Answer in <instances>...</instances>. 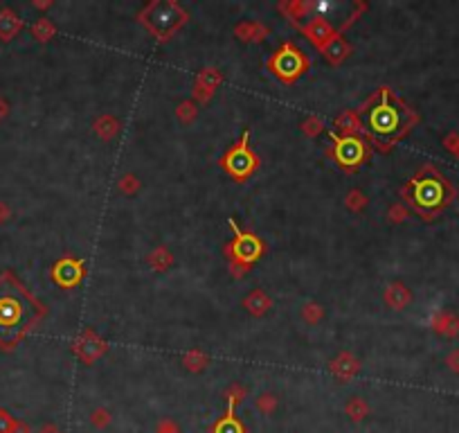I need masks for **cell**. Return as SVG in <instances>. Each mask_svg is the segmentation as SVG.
<instances>
[{
  "label": "cell",
  "instance_id": "6da1fadb",
  "mask_svg": "<svg viewBox=\"0 0 459 433\" xmlns=\"http://www.w3.org/2000/svg\"><path fill=\"white\" fill-rule=\"evenodd\" d=\"M41 314V305L18 285L16 278L9 274L0 278V346H16L36 325Z\"/></svg>",
  "mask_w": 459,
  "mask_h": 433
},
{
  "label": "cell",
  "instance_id": "7a4b0ae2",
  "mask_svg": "<svg viewBox=\"0 0 459 433\" xmlns=\"http://www.w3.org/2000/svg\"><path fill=\"white\" fill-rule=\"evenodd\" d=\"M360 120L374 143L387 147L396 143L412 127L414 115L410 108L390 93V88H381L379 99L376 102L372 99L370 104L363 106Z\"/></svg>",
  "mask_w": 459,
  "mask_h": 433
},
{
  "label": "cell",
  "instance_id": "3957f363",
  "mask_svg": "<svg viewBox=\"0 0 459 433\" xmlns=\"http://www.w3.org/2000/svg\"><path fill=\"white\" fill-rule=\"evenodd\" d=\"M405 194L410 197L412 206L423 215H432L448 204V183L437 174L432 167H425L421 174H416L405 187Z\"/></svg>",
  "mask_w": 459,
  "mask_h": 433
},
{
  "label": "cell",
  "instance_id": "277c9868",
  "mask_svg": "<svg viewBox=\"0 0 459 433\" xmlns=\"http://www.w3.org/2000/svg\"><path fill=\"white\" fill-rule=\"evenodd\" d=\"M142 23L149 27V32L158 38H169L176 29L187 21V14L182 12V7L171 0H158L151 3L145 12H142Z\"/></svg>",
  "mask_w": 459,
  "mask_h": 433
},
{
  "label": "cell",
  "instance_id": "5b68a950",
  "mask_svg": "<svg viewBox=\"0 0 459 433\" xmlns=\"http://www.w3.org/2000/svg\"><path fill=\"white\" fill-rule=\"evenodd\" d=\"M230 226L234 230V241L228 246V255H232V269L234 276H241L243 271L250 269L254 260H259L263 253V244L259 237H254L252 233H243L239 230L237 221L230 219Z\"/></svg>",
  "mask_w": 459,
  "mask_h": 433
},
{
  "label": "cell",
  "instance_id": "8992f818",
  "mask_svg": "<svg viewBox=\"0 0 459 433\" xmlns=\"http://www.w3.org/2000/svg\"><path fill=\"white\" fill-rule=\"evenodd\" d=\"M268 68L282 79V82L291 84L309 68V62H306V57L293 43H284L277 52L270 57Z\"/></svg>",
  "mask_w": 459,
  "mask_h": 433
},
{
  "label": "cell",
  "instance_id": "52a82bcc",
  "mask_svg": "<svg viewBox=\"0 0 459 433\" xmlns=\"http://www.w3.org/2000/svg\"><path fill=\"white\" fill-rule=\"evenodd\" d=\"M248 140H250V131H246L239 143L230 149L226 158H223V167H226L237 180L248 178L254 169H257V163H259L257 156H254L252 149L248 147Z\"/></svg>",
  "mask_w": 459,
  "mask_h": 433
},
{
  "label": "cell",
  "instance_id": "ba28073f",
  "mask_svg": "<svg viewBox=\"0 0 459 433\" xmlns=\"http://www.w3.org/2000/svg\"><path fill=\"white\" fill-rule=\"evenodd\" d=\"M333 143H335V149H333V156H335V163L347 167V169H354L358 167L363 160L367 158V147L360 138L356 136H344V138H338L333 134Z\"/></svg>",
  "mask_w": 459,
  "mask_h": 433
},
{
  "label": "cell",
  "instance_id": "9c48e42d",
  "mask_svg": "<svg viewBox=\"0 0 459 433\" xmlns=\"http://www.w3.org/2000/svg\"><path fill=\"white\" fill-rule=\"evenodd\" d=\"M52 276L57 280V285L61 287H75L84 278V262L81 260H73V257H64L54 264Z\"/></svg>",
  "mask_w": 459,
  "mask_h": 433
},
{
  "label": "cell",
  "instance_id": "30bf717a",
  "mask_svg": "<svg viewBox=\"0 0 459 433\" xmlns=\"http://www.w3.org/2000/svg\"><path fill=\"white\" fill-rule=\"evenodd\" d=\"M75 352L84 364H93L95 359H99L106 352V343L99 336H95L93 332H86V334H81L77 339Z\"/></svg>",
  "mask_w": 459,
  "mask_h": 433
},
{
  "label": "cell",
  "instance_id": "8fae6325",
  "mask_svg": "<svg viewBox=\"0 0 459 433\" xmlns=\"http://www.w3.org/2000/svg\"><path fill=\"white\" fill-rule=\"evenodd\" d=\"M304 29V34L311 38V41L318 45V48H322L329 38H333L335 36V32H333V27L324 21V18H313V21L309 23V25H304L302 27Z\"/></svg>",
  "mask_w": 459,
  "mask_h": 433
},
{
  "label": "cell",
  "instance_id": "7c38bea8",
  "mask_svg": "<svg viewBox=\"0 0 459 433\" xmlns=\"http://www.w3.org/2000/svg\"><path fill=\"white\" fill-rule=\"evenodd\" d=\"M322 52L331 64H340L342 59L349 55V45L344 43V38L340 34H335L333 38H329V41L322 45Z\"/></svg>",
  "mask_w": 459,
  "mask_h": 433
},
{
  "label": "cell",
  "instance_id": "4fadbf2b",
  "mask_svg": "<svg viewBox=\"0 0 459 433\" xmlns=\"http://www.w3.org/2000/svg\"><path fill=\"white\" fill-rule=\"evenodd\" d=\"M331 372L335 377H340L342 381H349L356 372H358V361H356L351 355H340L331 364Z\"/></svg>",
  "mask_w": 459,
  "mask_h": 433
},
{
  "label": "cell",
  "instance_id": "5bb4252c",
  "mask_svg": "<svg viewBox=\"0 0 459 433\" xmlns=\"http://www.w3.org/2000/svg\"><path fill=\"white\" fill-rule=\"evenodd\" d=\"M410 291H407L401 282H396V285H390L387 287V291H385V300H387V305L390 307H394V309H403L407 303H410Z\"/></svg>",
  "mask_w": 459,
  "mask_h": 433
},
{
  "label": "cell",
  "instance_id": "9a60e30c",
  "mask_svg": "<svg viewBox=\"0 0 459 433\" xmlns=\"http://www.w3.org/2000/svg\"><path fill=\"white\" fill-rule=\"evenodd\" d=\"M248 307V311H252L254 316H261V314H266L268 311V307H270V298L263 294L261 289H257V291H252V294L246 298V303H243Z\"/></svg>",
  "mask_w": 459,
  "mask_h": 433
},
{
  "label": "cell",
  "instance_id": "2e32d148",
  "mask_svg": "<svg viewBox=\"0 0 459 433\" xmlns=\"http://www.w3.org/2000/svg\"><path fill=\"white\" fill-rule=\"evenodd\" d=\"M212 433H243V425L234 416V409H228L226 416L212 427Z\"/></svg>",
  "mask_w": 459,
  "mask_h": 433
},
{
  "label": "cell",
  "instance_id": "e0dca14e",
  "mask_svg": "<svg viewBox=\"0 0 459 433\" xmlns=\"http://www.w3.org/2000/svg\"><path fill=\"white\" fill-rule=\"evenodd\" d=\"M18 27H20V21L12 12H3V14H0V36H3V38H9L14 32H18Z\"/></svg>",
  "mask_w": 459,
  "mask_h": 433
},
{
  "label": "cell",
  "instance_id": "ac0fdd59",
  "mask_svg": "<svg viewBox=\"0 0 459 433\" xmlns=\"http://www.w3.org/2000/svg\"><path fill=\"white\" fill-rule=\"evenodd\" d=\"M149 264L156 271H165L171 264V255L167 253V248H156L149 257Z\"/></svg>",
  "mask_w": 459,
  "mask_h": 433
},
{
  "label": "cell",
  "instance_id": "d6986e66",
  "mask_svg": "<svg viewBox=\"0 0 459 433\" xmlns=\"http://www.w3.org/2000/svg\"><path fill=\"white\" fill-rule=\"evenodd\" d=\"M115 131H117V120H113V118H99L97 120V134L104 138V140H108V138H113L115 136Z\"/></svg>",
  "mask_w": 459,
  "mask_h": 433
},
{
  "label": "cell",
  "instance_id": "ffe728a7",
  "mask_svg": "<svg viewBox=\"0 0 459 433\" xmlns=\"http://www.w3.org/2000/svg\"><path fill=\"white\" fill-rule=\"evenodd\" d=\"M347 413H349V418L351 420H363L367 413H370V409H367V404H365V399H360V397H354L349 404H347Z\"/></svg>",
  "mask_w": 459,
  "mask_h": 433
},
{
  "label": "cell",
  "instance_id": "44dd1931",
  "mask_svg": "<svg viewBox=\"0 0 459 433\" xmlns=\"http://www.w3.org/2000/svg\"><path fill=\"white\" fill-rule=\"evenodd\" d=\"M237 34L241 38H261L263 34H268V29H263V27L254 25V23H243V25L237 27Z\"/></svg>",
  "mask_w": 459,
  "mask_h": 433
},
{
  "label": "cell",
  "instance_id": "7402d4cb",
  "mask_svg": "<svg viewBox=\"0 0 459 433\" xmlns=\"http://www.w3.org/2000/svg\"><path fill=\"white\" fill-rule=\"evenodd\" d=\"M219 73L217 70H203L201 73V77H198V88H203V90H207V93H212L214 90V86L219 84Z\"/></svg>",
  "mask_w": 459,
  "mask_h": 433
},
{
  "label": "cell",
  "instance_id": "603a6c76",
  "mask_svg": "<svg viewBox=\"0 0 459 433\" xmlns=\"http://www.w3.org/2000/svg\"><path fill=\"white\" fill-rule=\"evenodd\" d=\"M335 127H338V131H342V134L347 136H354L356 131V115L354 113H344L338 118V122H335Z\"/></svg>",
  "mask_w": 459,
  "mask_h": 433
},
{
  "label": "cell",
  "instance_id": "cb8c5ba5",
  "mask_svg": "<svg viewBox=\"0 0 459 433\" xmlns=\"http://www.w3.org/2000/svg\"><path fill=\"white\" fill-rule=\"evenodd\" d=\"M302 316H304L306 323H318V320L322 318V309H320L318 305H315V303H309V305L304 307Z\"/></svg>",
  "mask_w": 459,
  "mask_h": 433
},
{
  "label": "cell",
  "instance_id": "d4e9b609",
  "mask_svg": "<svg viewBox=\"0 0 459 433\" xmlns=\"http://www.w3.org/2000/svg\"><path fill=\"white\" fill-rule=\"evenodd\" d=\"M34 34L41 38V41H45V38H50V36L54 34V27H52V23L45 21V18H43V21H38V23L34 25Z\"/></svg>",
  "mask_w": 459,
  "mask_h": 433
},
{
  "label": "cell",
  "instance_id": "484cf974",
  "mask_svg": "<svg viewBox=\"0 0 459 433\" xmlns=\"http://www.w3.org/2000/svg\"><path fill=\"white\" fill-rule=\"evenodd\" d=\"M138 187H140V180L133 174H126L124 178H119V190H122V192L133 194Z\"/></svg>",
  "mask_w": 459,
  "mask_h": 433
},
{
  "label": "cell",
  "instance_id": "4316f807",
  "mask_svg": "<svg viewBox=\"0 0 459 433\" xmlns=\"http://www.w3.org/2000/svg\"><path fill=\"white\" fill-rule=\"evenodd\" d=\"M275 406H277V399H275V395H270V392H268V395H261V397L257 399V409H259L261 413H266V416L275 411Z\"/></svg>",
  "mask_w": 459,
  "mask_h": 433
},
{
  "label": "cell",
  "instance_id": "83f0119b",
  "mask_svg": "<svg viewBox=\"0 0 459 433\" xmlns=\"http://www.w3.org/2000/svg\"><path fill=\"white\" fill-rule=\"evenodd\" d=\"M185 364H187V368H191V370H201L203 366L207 364V357L198 355V352H191V355L185 357Z\"/></svg>",
  "mask_w": 459,
  "mask_h": 433
},
{
  "label": "cell",
  "instance_id": "f1b7e54d",
  "mask_svg": "<svg viewBox=\"0 0 459 433\" xmlns=\"http://www.w3.org/2000/svg\"><path fill=\"white\" fill-rule=\"evenodd\" d=\"M16 422L7 411H0V433H14Z\"/></svg>",
  "mask_w": 459,
  "mask_h": 433
},
{
  "label": "cell",
  "instance_id": "f546056e",
  "mask_svg": "<svg viewBox=\"0 0 459 433\" xmlns=\"http://www.w3.org/2000/svg\"><path fill=\"white\" fill-rule=\"evenodd\" d=\"M178 115H180L182 122H191V120L196 118V108H194L189 102H185V104L178 108Z\"/></svg>",
  "mask_w": 459,
  "mask_h": 433
},
{
  "label": "cell",
  "instance_id": "4dcf8cb0",
  "mask_svg": "<svg viewBox=\"0 0 459 433\" xmlns=\"http://www.w3.org/2000/svg\"><path fill=\"white\" fill-rule=\"evenodd\" d=\"M349 208L351 210H360L363 206H365V197H363V192H358V190H354V192H349Z\"/></svg>",
  "mask_w": 459,
  "mask_h": 433
},
{
  "label": "cell",
  "instance_id": "1f68e13d",
  "mask_svg": "<svg viewBox=\"0 0 459 433\" xmlns=\"http://www.w3.org/2000/svg\"><path fill=\"white\" fill-rule=\"evenodd\" d=\"M302 129H304L309 136H315V134H318V131L322 129V120H320V118H311V120H306Z\"/></svg>",
  "mask_w": 459,
  "mask_h": 433
},
{
  "label": "cell",
  "instance_id": "d6a6232c",
  "mask_svg": "<svg viewBox=\"0 0 459 433\" xmlns=\"http://www.w3.org/2000/svg\"><path fill=\"white\" fill-rule=\"evenodd\" d=\"M93 422H95V427H99V429L104 427V425H108V422H110L108 411H101V409L95 411V413H93Z\"/></svg>",
  "mask_w": 459,
  "mask_h": 433
},
{
  "label": "cell",
  "instance_id": "836d02e7",
  "mask_svg": "<svg viewBox=\"0 0 459 433\" xmlns=\"http://www.w3.org/2000/svg\"><path fill=\"white\" fill-rule=\"evenodd\" d=\"M403 217H405V210H403V208H399V206L390 208V219H392V221H401Z\"/></svg>",
  "mask_w": 459,
  "mask_h": 433
},
{
  "label": "cell",
  "instance_id": "e575fe53",
  "mask_svg": "<svg viewBox=\"0 0 459 433\" xmlns=\"http://www.w3.org/2000/svg\"><path fill=\"white\" fill-rule=\"evenodd\" d=\"M448 366L459 372V352H453V355L448 357Z\"/></svg>",
  "mask_w": 459,
  "mask_h": 433
},
{
  "label": "cell",
  "instance_id": "d590c367",
  "mask_svg": "<svg viewBox=\"0 0 459 433\" xmlns=\"http://www.w3.org/2000/svg\"><path fill=\"white\" fill-rule=\"evenodd\" d=\"M38 433H61V431H59V429H57L54 425H45V427H43V429H41Z\"/></svg>",
  "mask_w": 459,
  "mask_h": 433
},
{
  "label": "cell",
  "instance_id": "8d00e7d4",
  "mask_svg": "<svg viewBox=\"0 0 459 433\" xmlns=\"http://www.w3.org/2000/svg\"><path fill=\"white\" fill-rule=\"evenodd\" d=\"M457 154H459V145H457Z\"/></svg>",
  "mask_w": 459,
  "mask_h": 433
}]
</instances>
